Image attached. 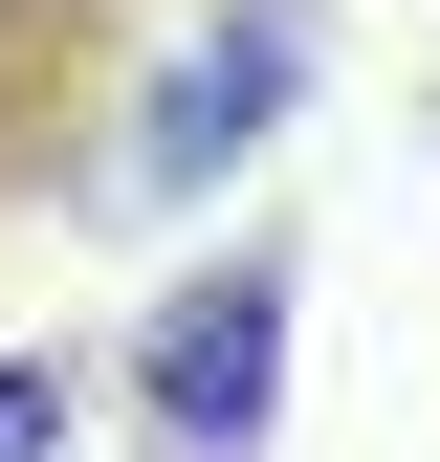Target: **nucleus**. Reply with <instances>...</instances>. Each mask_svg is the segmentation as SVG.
Masks as SVG:
<instances>
[{
	"mask_svg": "<svg viewBox=\"0 0 440 462\" xmlns=\"http://www.w3.org/2000/svg\"><path fill=\"white\" fill-rule=\"evenodd\" d=\"M287 309H308V264L264 243V220H243L198 286H154V330H133L154 462H264V440H287Z\"/></svg>",
	"mask_w": 440,
	"mask_h": 462,
	"instance_id": "1",
	"label": "nucleus"
},
{
	"mask_svg": "<svg viewBox=\"0 0 440 462\" xmlns=\"http://www.w3.org/2000/svg\"><path fill=\"white\" fill-rule=\"evenodd\" d=\"M308 67H330V0H220L177 67L133 88V133H110V199H220V177H243V154L308 110Z\"/></svg>",
	"mask_w": 440,
	"mask_h": 462,
	"instance_id": "2",
	"label": "nucleus"
},
{
	"mask_svg": "<svg viewBox=\"0 0 440 462\" xmlns=\"http://www.w3.org/2000/svg\"><path fill=\"white\" fill-rule=\"evenodd\" d=\"M67 440H88V353L23 330V353H0V462H67Z\"/></svg>",
	"mask_w": 440,
	"mask_h": 462,
	"instance_id": "3",
	"label": "nucleus"
}]
</instances>
